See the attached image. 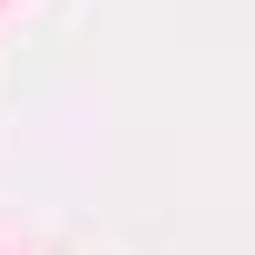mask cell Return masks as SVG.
Returning <instances> with one entry per match:
<instances>
[]
</instances>
